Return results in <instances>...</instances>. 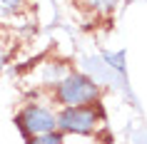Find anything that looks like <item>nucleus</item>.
Returning <instances> with one entry per match:
<instances>
[{
	"label": "nucleus",
	"mask_w": 147,
	"mask_h": 144,
	"mask_svg": "<svg viewBox=\"0 0 147 144\" xmlns=\"http://www.w3.org/2000/svg\"><path fill=\"white\" fill-rule=\"evenodd\" d=\"M85 5L95 10V13H100V15H110V13H115V8L120 5V0H82Z\"/></svg>",
	"instance_id": "nucleus-5"
},
{
	"label": "nucleus",
	"mask_w": 147,
	"mask_h": 144,
	"mask_svg": "<svg viewBox=\"0 0 147 144\" xmlns=\"http://www.w3.org/2000/svg\"><path fill=\"white\" fill-rule=\"evenodd\" d=\"M28 144H62V132L53 129V132H45V134H38V137H30Z\"/></svg>",
	"instance_id": "nucleus-7"
},
{
	"label": "nucleus",
	"mask_w": 147,
	"mask_h": 144,
	"mask_svg": "<svg viewBox=\"0 0 147 144\" xmlns=\"http://www.w3.org/2000/svg\"><path fill=\"white\" fill-rule=\"evenodd\" d=\"M18 127L23 129V134L30 139V137H38V134L57 129V114L45 104H28L23 112L18 114Z\"/></svg>",
	"instance_id": "nucleus-3"
},
{
	"label": "nucleus",
	"mask_w": 147,
	"mask_h": 144,
	"mask_svg": "<svg viewBox=\"0 0 147 144\" xmlns=\"http://www.w3.org/2000/svg\"><path fill=\"white\" fill-rule=\"evenodd\" d=\"M70 75V70L62 65V62H45L42 65V75H40V82L45 84V87H57V84Z\"/></svg>",
	"instance_id": "nucleus-4"
},
{
	"label": "nucleus",
	"mask_w": 147,
	"mask_h": 144,
	"mask_svg": "<svg viewBox=\"0 0 147 144\" xmlns=\"http://www.w3.org/2000/svg\"><path fill=\"white\" fill-rule=\"evenodd\" d=\"M28 0H0V17H10L25 8Z\"/></svg>",
	"instance_id": "nucleus-6"
},
{
	"label": "nucleus",
	"mask_w": 147,
	"mask_h": 144,
	"mask_svg": "<svg viewBox=\"0 0 147 144\" xmlns=\"http://www.w3.org/2000/svg\"><path fill=\"white\" fill-rule=\"evenodd\" d=\"M100 124V109L90 107H62L57 112V132L62 134H92Z\"/></svg>",
	"instance_id": "nucleus-2"
},
{
	"label": "nucleus",
	"mask_w": 147,
	"mask_h": 144,
	"mask_svg": "<svg viewBox=\"0 0 147 144\" xmlns=\"http://www.w3.org/2000/svg\"><path fill=\"white\" fill-rule=\"evenodd\" d=\"M55 99L62 107H90L97 102V84L82 72H70L57 87H55Z\"/></svg>",
	"instance_id": "nucleus-1"
},
{
	"label": "nucleus",
	"mask_w": 147,
	"mask_h": 144,
	"mask_svg": "<svg viewBox=\"0 0 147 144\" xmlns=\"http://www.w3.org/2000/svg\"><path fill=\"white\" fill-rule=\"evenodd\" d=\"M5 60H8V57H5V50L0 47V72H3V67H5Z\"/></svg>",
	"instance_id": "nucleus-8"
}]
</instances>
